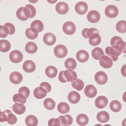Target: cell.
I'll return each mask as SVG.
<instances>
[{
	"label": "cell",
	"mask_w": 126,
	"mask_h": 126,
	"mask_svg": "<svg viewBox=\"0 0 126 126\" xmlns=\"http://www.w3.org/2000/svg\"><path fill=\"white\" fill-rule=\"evenodd\" d=\"M111 47L110 46H108L105 49V53H106V54L107 55H108L111 58L113 61L115 62L118 60V57H114L111 54L110 52V49Z\"/></svg>",
	"instance_id": "47"
},
{
	"label": "cell",
	"mask_w": 126,
	"mask_h": 126,
	"mask_svg": "<svg viewBox=\"0 0 126 126\" xmlns=\"http://www.w3.org/2000/svg\"><path fill=\"white\" fill-rule=\"evenodd\" d=\"M55 9L58 14L64 15L67 13L69 11V6L65 2L61 1L56 4Z\"/></svg>",
	"instance_id": "16"
},
{
	"label": "cell",
	"mask_w": 126,
	"mask_h": 126,
	"mask_svg": "<svg viewBox=\"0 0 126 126\" xmlns=\"http://www.w3.org/2000/svg\"><path fill=\"white\" fill-rule=\"evenodd\" d=\"M40 87H43L45 90H46L47 93H49L51 91L52 87L50 84L48 82H44L40 84Z\"/></svg>",
	"instance_id": "45"
},
{
	"label": "cell",
	"mask_w": 126,
	"mask_h": 126,
	"mask_svg": "<svg viewBox=\"0 0 126 126\" xmlns=\"http://www.w3.org/2000/svg\"><path fill=\"white\" fill-rule=\"evenodd\" d=\"M58 73V71L57 69L53 66H48L45 70L46 75L49 78H54L57 75Z\"/></svg>",
	"instance_id": "21"
},
{
	"label": "cell",
	"mask_w": 126,
	"mask_h": 126,
	"mask_svg": "<svg viewBox=\"0 0 126 126\" xmlns=\"http://www.w3.org/2000/svg\"><path fill=\"white\" fill-rule=\"evenodd\" d=\"M30 28H34L37 30L38 33H40L43 30L44 25L41 21L38 20H35L31 23Z\"/></svg>",
	"instance_id": "34"
},
{
	"label": "cell",
	"mask_w": 126,
	"mask_h": 126,
	"mask_svg": "<svg viewBox=\"0 0 126 126\" xmlns=\"http://www.w3.org/2000/svg\"><path fill=\"white\" fill-rule=\"evenodd\" d=\"M108 79L107 74L103 71L97 72L94 75L95 81L99 85H104L107 82Z\"/></svg>",
	"instance_id": "5"
},
{
	"label": "cell",
	"mask_w": 126,
	"mask_h": 126,
	"mask_svg": "<svg viewBox=\"0 0 126 126\" xmlns=\"http://www.w3.org/2000/svg\"><path fill=\"white\" fill-rule=\"evenodd\" d=\"M100 13L97 10H91L88 13L87 15L88 21L93 23H97L100 20Z\"/></svg>",
	"instance_id": "11"
},
{
	"label": "cell",
	"mask_w": 126,
	"mask_h": 126,
	"mask_svg": "<svg viewBox=\"0 0 126 126\" xmlns=\"http://www.w3.org/2000/svg\"><path fill=\"white\" fill-rule=\"evenodd\" d=\"M109 103V100L107 98L103 95L98 96L95 101V105L98 108H104L107 106Z\"/></svg>",
	"instance_id": "9"
},
{
	"label": "cell",
	"mask_w": 126,
	"mask_h": 126,
	"mask_svg": "<svg viewBox=\"0 0 126 126\" xmlns=\"http://www.w3.org/2000/svg\"><path fill=\"white\" fill-rule=\"evenodd\" d=\"M64 71H61L59 73V75H58V80L60 82L62 83H66L67 82L66 79L64 78Z\"/></svg>",
	"instance_id": "50"
},
{
	"label": "cell",
	"mask_w": 126,
	"mask_h": 126,
	"mask_svg": "<svg viewBox=\"0 0 126 126\" xmlns=\"http://www.w3.org/2000/svg\"><path fill=\"white\" fill-rule=\"evenodd\" d=\"M61 123V125L62 126H67V121L66 117L64 115H61L58 118Z\"/></svg>",
	"instance_id": "49"
},
{
	"label": "cell",
	"mask_w": 126,
	"mask_h": 126,
	"mask_svg": "<svg viewBox=\"0 0 126 126\" xmlns=\"http://www.w3.org/2000/svg\"><path fill=\"white\" fill-rule=\"evenodd\" d=\"M9 34V30L7 27L0 25V37L4 38L6 37Z\"/></svg>",
	"instance_id": "40"
},
{
	"label": "cell",
	"mask_w": 126,
	"mask_h": 126,
	"mask_svg": "<svg viewBox=\"0 0 126 126\" xmlns=\"http://www.w3.org/2000/svg\"><path fill=\"white\" fill-rule=\"evenodd\" d=\"M121 40H123V39L119 36H115L113 37L111 39V41H110L111 46H113L115 45H116V44L117 43V42Z\"/></svg>",
	"instance_id": "48"
},
{
	"label": "cell",
	"mask_w": 126,
	"mask_h": 126,
	"mask_svg": "<svg viewBox=\"0 0 126 126\" xmlns=\"http://www.w3.org/2000/svg\"><path fill=\"white\" fill-rule=\"evenodd\" d=\"M9 79L12 83L14 84H18L23 81V75L19 72H13L10 75Z\"/></svg>",
	"instance_id": "12"
},
{
	"label": "cell",
	"mask_w": 126,
	"mask_h": 126,
	"mask_svg": "<svg viewBox=\"0 0 126 126\" xmlns=\"http://www.w3.org/2000/svg\"><path fill=\"white\" fill-rule=\"evenodd\" d=\"M13 101L15 103L24 104L27 102V100L23 95L20 93H17L13 95Z\"/></svg>",
	"instance_id": "35"
},
{
	"label": "cell",
	"mask_w": 126,
	"mask_h": 126,
	"mask_svg": "<svg viewBox=\"0 0 126 126\" xmlns=\"http://www.w3.org/2000/svg\"><path fill=\"white\" fill-rule=\"evenodd\" d=\"M64 76L66 80L68 82H73L78 77L76 72L70 69H67L64 71Z\"/></svg>",
	"instance_id": "20"
},
{
	"label": "cell",
	"mask_w": 126,
	"mask_h": 126,
	"mask_svg": "<svg viewBox=\"0 0 126 126\" xmlns=\"http://www.w3.org/2000/svg\"><path fill=\"white\" fill-rule=\"evenodd\" d=\"M25 122L27 126H37L38 124L37 117L33 115H29L27 116Z\"/></svg>",
	"instance_id": "24"
},
{
	"label": "cell",
	"mask_w": 126,
	"mask_h": 126,
	"mask_svg": "<svg viewBox=\"0 0 126 126\" xmlns=\"http://www.w3.org/2000/svg\"><path fill=\"white\" fill-rule=\"evenodd\" d=\"M71 85L73 89L77 91H81L83 89L84 84L82 80L77 78L76 80L71 82Z\"/></svg>",
	"instance_id": "32"
},
{
	"label": "cell",
	"mask_w": 126,
	"mask_h": 126,
	"mask_svg": "<svg viewBox=\"0 0 126 126\" xmlns=\"http://www.w3.org/2000/svg\"><path fill=\"white\" fill-rule=\"evenodd\" d=\"M118 8L115 5H109L105 9V15L107 17L110 18H114L117 17L118 15Z\"/></svg>",
	"instance_id": "6"
},
{
	"label": "cell",
	"mask_w": 126,
	"mask_h": 126,
	"mask_svg": "<svg viewBox=\"0 0 126 126\" xmlns=\"http://www.w3.org/2000/svg\"><path fill=\"white\" fill-rule=\"evenodd\" d=\"M99 64L104 69H110L113 66V61L108 55H103L99 60Z\"/></svg>",
	"instance_id": "7"
},
{
	"label": "cell",
	"mask_w": 126,
	"mask_h": 126,
	"mask_svg": "<svg viewBox=\"0 0 126 126\" xmlns=\"http://www.w3.org/2000/svg\"></svg>",
	"instance_id": "62"
},
{
	"label": "cell",
	"mask_w": 126,
	"mask_h": 126,
	"mask_svg": "<svg viewBox=\"0 0 126 126\" xmlns=\"http://www.w3.org/2000/svg\"><path fill=\"white\" fill-rule=\"evenodd\" d=\"M76 25L73 22L68 21L65 22L63 24V30L66 35H73L76 31Z\"/></svg>",
	"instance_id": "4"
},
{
	"label": "cell",
	"mask_w": 126,
	"mask_h": 126,
	"mask_svg": "<svg viewBox=\"0 0 126 126\" xmlns=\"http://www.w3.org/2000/svg\"><path fill=\"white\" fill-rule=\"evenodd\" d=\"M38 31L33 28H29L27 29L25 32L26 36L30 40H34L37 37Z\"/></svg>",
	"instance_id": "29"
},
{
	"label": "cell",
	"mask_w": 126,
	"mask_h": 126,
	"mask_svg": "<svg viewBox=\"0 0 126 126\" xmlns=\"http://www.w3.org/2000/svg\"><path fill=\"white\" fill-rule=\"evenodd\" d=\"M1 111V110L0 109V112Z\"/></svg>",
	"instance_id": "61"
},
{
	"label": "cell",
	"mask_w": 126,
	"mask_h": 126,
	"mask_svg": "<svg viewBox=\"0 0 126 126\" xmlns=\"http://www.w3.org/2000/svg\"><path fill=\"white\" fill-rule=\"evenodd\" d=\"M76 58L79 62L84 63L87 62L89 60V55L86 50H81L78 51L76 53Z\"/></svg>",
	"instance_id": "15"
},
{
	"label": "cell",
	"mask_w": 126,
	"mask_h": 126,
	"mask_svg": "<svg viewBox=\"0 0 126 126\" xmlns=\"http://www.w3.org/2000/svg\"><path fill=\"white\" fill-rule=\"evenodd\" d=\"M101 38L100 36L99 35L97 38L93 40L89 39V42L90 44L93 46H98L101 42Z\"/></svg>",
	"instance_id": "44"
},
{
	"label": "cell",
	"mask_w": 126,
	"mask_h": 126,
	"mask_svg": "<svg viewBox=\"0 0 126 126\" xmlns=\"http://www.w3.org/2000/svg\"><path fill=\"white\" fill-rule=\"evenodd\" d=\"M16 16L19 20L23 21L27 20L30 16V12L27 8L21 7L18 9Z\"/></svg>",
	"instance_id": "1"
},
{
	"label": "cell",
	"mask_w": 126,
	"mask_h": 126,
	"mask_svg": "<svg viewBox=\"0 0 126 126\" xmlns=\"http://www.w3.org/2000/svg\"><path fill=\"white\" fill-rule=\"evenodd\" d=\"M110 52L113 56L115 57H118L122 53V50L120 46L115 45L111 47Z\"/></svg>",
	"instance_id": "38"
},
{
	"label": "cell",
	"mask_w": 126,
	"mask_h": 126,
	"mask_svg": "<svg viewBox=\"0 0 126 126\" xmlns=\"http://www.w3.org/2000/svg\"><path fill=\"white\" fill-rule=\"evenodd\" d=\"M96 118L98 122L101 123H106L110 119L109 114L106 111H101L97 114Z\"/></svg>",
	"instance_id": "19"
},
{
	"label": "cell",
	"mask_w": 126,
	"mask_h": 126,
	"mask_svg": "<svg viewBox=\"0 0 126 126\" xmlns=\"http://www.w3.org/2000/svg\"><path fill=\"white\" fill-rule=\"evenodd\" d=\"M18 93L23 95L26 99H27L30 95V90L26 87H22L18 90Z\"/></svg>",
	"instance_id": "41"
},
{
	"label": "cell",
	"mask_w": 126,
	"mask_h": 126,
	"mask_svg": "<svg viewBox=\"0 0 126 126\" xmlns=\"http://www.w3.org/2000/svg\"><path fill=\"white\" fill-rule=\"evenodd\" d=\"M77 63L74 58H69L65 60L64 62V66L67 69L72 70H73L76 68Z\"/></svg>",
	"instance_id": "31"
},
{
	"label": "cell",
	"mask_w": 126,
	"mask_h": 126,
	"mask_svg": "<svg viewBox=\"0 0 126 126\" xmlns=\"http://www.w3.org/2000/svg\"><path fill=\"white\" fill-rule=\"evenodd\" d=\"M88 10V5L86 2L83 1L78 2L75 6V10L79 15H83L86 14Z\"/></svg>",
	"instance_id": "10"
},
{
	"label": "cell",
	"mask_w": 126,
	"mask_h": 126,
	"mask_svg": "<svg viewBox=\"0 0 126 126\" xmlns=\"http://www.w3.org/2000/svg\"><path fill=\"white\" fill-rule=\"evenodd\" d=\"M25 7L27 8L30 12V18H32L35 17L36 14V9L34 6L31 4H28L26 5Z\"/></svg>",
	"instance_id": "43"
},
{
	"label": "cell",
	"mask_w": 126,
	"mask_h": 126,
	"mask_svg": "<svg viewBox=\"0 0 126 126\" xmlns=\"http://www.w3.org/2000/svg\"><path fill=\"white\" fill-rule=\"evenodd\" d=\"M87 37L89 39L93 40L97 38L99 35V32L97 29L91 28L89 29L87 33Z\"/></svg>",
	"instance_id": "36"
},
{
	"label": "cell",
	"mask_w": 126,
	"mask_h": 126,
	"mask_svg": "<svg viewBox=\"0 0 126 126\" xmlns=\"http://www.w3.org/2000/svg\"><path fill=\"white\" fill-rule=\"evenodd\" d=\"M55 55L58 58L65 57L67 54L68 50L66 46L63 44H59L55 47L54 50Z\"/></svg>",
	"instance_id": "2"
},
{
	"label": "cell",
	"mask_w": 126,
	"mask_h": 126,
	"mask_svg": "<svg viewBox=\"0 0 126 126\" xmlns=\"http://www.w3.org/2000/svg\"><path fill=\"white\" fill-rule=\"evenodd\" d=\"M23 58L22 53L18 50H14L10 53L9 59L12 63L17 64L20 63Z\"/></svg>",
	"instance_id": "3"
},
{
	"label": "cell",
	"mask_w": 126,
	"mask_h": 126,
	"mask_svg": "<svg viewBox=\"0 0 126 126\" xmlns=\"http://www.w3.org/2000/svg\"><path fill=\"white\" fill-rule=\"evenodd\" d=\"M104 126H111V125H110V124H105V125H104Z\"/></svg>",
	"instance_id": "59"
},
{
	"label": "cell",
	"mask_w": 126,
	"mask_h": 126,
	"mask_svg": "<svg viewBox=\"0 0 126 126\" xmlns=\"http://www.w3.org/2000/svg\"><path fill=\"white\" fill-rule=\"evenodd\" d=\"M67 121V126H70L72 125L73 123V118L69 114H66L64 115Z\"/></svg>",
	"instance_id": "51"
},
{
	"label": "cell",
	"mask_w": 126,
	"mask_h": 126,
	"mask_svg": "<svg viewBox=\"0 0 126 126\" xmlns=\"http://www.w3.org/2000/svg\"><path fill=\"white\" fill-rule=\"evenodd\" d=\"M76 122L77 124L80 126H86L89 122L88 116L84 114H80L76 117Z\"/></svg>",
	"instance_id": "22"
},
{
	"label": "cell",
	"mask_w": 126,
	"mask_h": 126,
	"mask_svg": "<svg viewBox=\"0 0 126 126\" xmlns=\"http://www.w3.org/2000/svg\"><path fill=\"white\" fill-rule=\"evenodd\" d=\"M12 110L15 114L20 115L26 112V107L24 104L15 103L13 106Z\"/></svg>",
	"instance_id": "25"
},
{
	"label": "cell",
	"mask_w": 126,
	"mask_h": 126,
	"mask_svg": "<svg viewBox=\"0 0 126 126\" xmlns=\"http://www.w3.org/2000/svg\"><path fill=\"white\" fill-rule=\"evenodd\" d=\"M11 47L10 43L7 40L3 39L0 40V51L1 52H7L9 51Z\"/></svg>",
	"instance_id": "33"
},
{
	"label": "cell",
	"mask_w": 126,
	"mask_h": 126,
	"mask_svg": "<svg viewBox=\"0 0 126 126\" xmlns=\"http://www.w3.org/2000/svg\"><path fill=\"white\" fill-rule=\"evenodd\" d=\"M123 99L125 103H126V91L124 92L123 95Z\"/></svg>",
	"instance_id": "55"
},
{
	"label": "cell",
	"mask_w": 126,
	"mask_h": 126,
	"mask_svg": "<svg viewBox=\"0 0 126 126\" xmlns=\"http://www.w3.org/2000/svg\"><path fill=\"white\" fill-rule=\"evenodd\" d=\"M67 99L70 103L76 104L80 101L81 96L80 94L77 91H72L68 94Z\"/></svg>",
	"instance_id": "17"
},
{
	"label": "cell",
	"mask_w": 126,
	"mask_h": 126,
	"mask_svg": "<svg viewBox=\"0 0 126 126\" xmlns=\"http://www.w3.org/2000/svg\"><path fill=\"white\" fill-rule=\"evenodd\" d=\"M84 92L87 97L92 98L96 96L97 91L94 86L92 84H89L84 88Z\"/></svg>",
	"instance_id": "8"
},
{
	"label": "cell",
	"mask_w": 126,
	"mask_h": 126,
	"mask_svg": "<svg viewBox=\"0 0 126 126\" xmlns=\"http://www.w3.org/2000/svg\"><path fill=\"white\" fill-rule=\"evenodd\" d=\"M4 26L7 27L9 30V35H12L15 33V26L13 24L10 23H5Z\"/></svg>",
	"instance_id": "46"
},
{
	"label": "cell",
	"mask_w": 126,
	"mask_h": 126,
	"mask_svg": "<svg viewBox=\"0 0 126 126\" xmlns=\"http://www.w3.org/2000/svg\"><path fill=\"white\" fill-rule=\"evenodd\" d=\"M89 28H85V29H84L82 31V36L84 37L85 38H88V37H87V31L89 30Z\"/></svg>",
	"instance_id": "54"
},
{
	"label": "cell",
	"mask_w": 126,
	"mask_h": 126,
	"mask_svg": "<svg viewBox=\"0 0 126 126\" xmlns=\"http://www.w3.org/2000/svg\"><path fill=\"white\" fill-rule=\"evenodd\" d=\"M56 103L52 98H47L44 101L43 105L49 111L53 110L56 106Z\"/></svg>",
	"instance_id": "26"
},
{
	"label": "cell",
	"mask_w": 126,
	"mask_h": 126,
	"mask_svg": "<svg viewBox=\"0 0 126 126\" xmlns=\"http://www.w3.org/2000/svg\"><path fill=\"white\" fill-rule=\"evenodd\" d=\"M104 55L105 53L100 47H95L92 50V55L95 60H98L102 56Z\"/></svg>",
	"instance_id": "28"
},
{
	"label": "cell",
	"mask_w": 126,
	"mask_h": 126,
	"mask_svg": "<svg viewBox=\"0 0 126 126\" xmlns=\"http://www.w3.org/2000/svg\"><path fill=\"white\" fill-rule=\"evenodd\" d=\"M94 126H104L102 125V124H95Z\"/></svg>",
	"instance_id": "58"
},
{
	"label": "cell",
	"mask_w": 126,
	"mask_h": 126,
	"mask_svg": "<svg viewBox=\"0 0 126 126\" xmlns=\"http://www.w3.org/2000/svg\"><path fill=\"white\" fill-rule=\"evenodd\" d=\"M121 72L123 77H126V64L124 65L121 67Z\"/></svg>",
	"instance_id": "52"
},
{
	"label": "cell",
	"mask_w": 126,
	"mask_h": 126,
	"mask_svg": "<svg viewBox=\"0 0 126 126\" xmlns=\"http://www.w3.org/2000/svg\"><path fill=\"white\" fill-rule=\"evenodd\" d=\"M57 108L58 112L63 114L68 113L70 110L69 105L65 102H61L58 104Z\"/></svg>",
	"instance_id": "27"
},
{
	"label": "cell",
	"mask_w": 126,
	"mask_h": 126,
	"mask_svg": "<svg viewBox=\"0 0 126 126\" xmlns=\"http://www.w3.org/2000/svg\"><path fill=\"white\" fill-rule=\"evenodd\" d=\"M36 68V65L34 62L31 60L26 61L23 64V70L27 73L33 72L35 70Z\"/></svg>",
	"instance_id": "13"
},
{
	"label": "cell",
	"mask_w": 126,
	"mask_h": 126,
	"mask_svg": "<svg viewBox=\"0 0 126 126\" xmlns=\"http://www.w3.org/2000/svg\"><path fill=\"white\" fill-rule=\"evenodd\" d=\"M116 45L120 46L121 47V49L122 50L124 49L125 46V42L123 40H121L119 41L116 44Z\"/></svg>",
	"instance_id": "53"
},
{
	"label": "cell",
	"mask_w": 126,
	"mask_h": 126,
	"mask_svg": "<svg viewBox=\"0 0 126 126\" xmlns=\"http://www.w3.org/2000/svg\"><path fill=\"white\" fill-rule=\"evenodd\" d=\"M43 40L45 44L48 46H51L55 44L57 39L56 36L53 33H47L44 36Z\"/></svg>",
	"instance_id": "14"
},
{
	"label": "cell",
	"mask_w": 126,
	"mask_h": 126,
	"mask_svg": "<svg viewBox=\"0 0 126 126\" xmlns=\"http://www.w3.org/2000/svg\"><path fill=\"white\" fill-rule=\"evenodd\" d=\"M17 121V117L14 114L10 113L9 114L7 118V123L10 125H13L15 124Z\"/></svg>",
	"instance_id": "42"
},
{
	"label": "cell",
	"mask_w": 126,
	"mask_h": 126,
	"mask_svg": "<svg viewBox=\"0 0 126 126\" xmlns=\"http://www.w3.org/2000/svg\"><path fill=\"white\" fill-rule=\"evenodd\" d=\"M116 29L118 32L121 33H126V21L124 20L118 21L116 25Z\"/></svg>",
	"instance_id": "37"
},
{
	"label": "cell",
	"mask_w": 126,
	"mask_h": 126,
	"mask_svg": "<svg viewBox=\"0 0 126 126\" xmlns=\"http://www.w3.org/2000/svg\"><path fill=\"white\" fill-rule=\"evenodd\" d=\"M25 50L27 53L29 54H34L37 51V46L34 42L30 41L26 44Z\"/></svg>",
	"instance_id": "23"
},
{
	"label": "cell",
	"mask_w": 126,
	"mask_h": 126,
	"mask_svg": "<svg viewBox=\"0 0 126 126\" xmlns=\"http://www.w3.org/2000/svg\"><path fill=\"white\" fill-rule=\"evenodd\" d=\"M122 53L124 54H126V42H125V46L124 49L122 50Z\"/></svg>",
	"instance_id": "57"
},
{
	"label": "cell",
	"mask_w": 126,
	"mask_h": 126,
	"mask_svg": "<svg viewBox=\"0 0 126 126\" xmlns=\"http://www.w3.org/2000/svg\"><path fill=\"white\" fill-rule=\"evenodd\" d=\"M122 126H126V118L124 119L122 121Z\"/></svg>",
	"instance_id": "56"
},
{
	"label": "cell",
	"mask_w": 126,
	"mask_h": 126,
	"mask_svg": "<svg viewBox=\"0 0 126 126\" xmlns=\"http://www.w3.org/2000/svg\"><path fill=\"white\" fill-rule=\"evenodd\" d=\"M12 111L9 109H6L3 112H0V123H4L7 121L9 114L12 113Z\"/></svg>",
	"instance_id": "39"
},
{
	"label": "cell",
	"mask_w": 126,
	"mask_h": 126,
	"mask_svg": "<svg viewBox=\"0 0 126 126\" xmlns=\"http://www.w3.org/2000/svg\"><path fill=\"white\" fill-rule=\"evenodd\" d=\"M47 92L43 87H36L33 91L34 97L37 99H42L46 97Z\"/></svg>",
	"instance_id": "18"
},
{
	"label": "cell",
	"mask_w": 126,
	"mask_h": 126,
	"mask_svg": "<svg viewBox=\"0 0 126 126\" xmlns=\"http://www.w3.org/2000/svg\"><path fill=\"white\" fill-rule=\"evenodd\" d=\"M0 71H1V67H0Z\"/></svg>",
	"instance_id": "60"
},
{
	"label": "cell",
	"mask_w": 126,
	"mask_h": 126,
	"mask_svg": "<svg viewBox=\"0 0 126 126\" xmlns=\"http://www.w3.org/2000/svg\"><path fill=\"white\" fill-rule=\"evenodd\" d=\"M110 109L114 112H118L122 109V106L120 102L117 100L112 101L110 104Z\"/></svg>",
	"instance_id": "30"
}]
</instances>
